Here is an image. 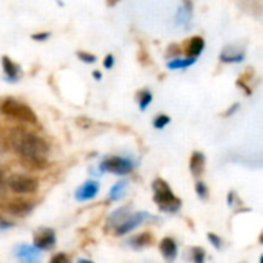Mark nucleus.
<instances>
[{
  "label": "nucleus",
  "mask_w": 263,
  "mask_h": 263,
  "mask_svg": "<svg viewBox=\"0 0 263 263\" xmlns=\"http://www.w3.org/2000/svg\"><path fill=\"white\" fill-rule=\"evenodd\" d=\"M125 188H126V182H125V180L117 182V183L111 188V191H109V199H111V200H120V199L123 197V194H125Z\"/></svg>",
  "instance_id": "6ab92c4d"
},
{
  "label": "nucleus",
  "mask_w": 263,
  "mask_h": 263,
  "mask_svg": "<svg viewBox=\"0 0 263 263\" xmlns=\"http://www.w3.org/2000/svg\"><path fill=\"white\" fill-rule=\"evenodd\" d=\"M160 251L163 257L168 260H174L177 257V245L171 237H166L160 242Z\"/></svg>",
  "instance_id": "2eb2a0df"
},
{
  "label": "nucleus",
  "mask_w": 263,
  "mask_h": 263,
  "mask_svg": "<svg viewBox=\"0 0 263 263\" xmlns=\"http://www.w3.org/2000/svg\"><path fill=\"white\" fill-rule=\"evenodd\" d=\"M31 210H32L31 202L23 200V199L11 200V202L6 205V211H8V213H11V214H14V216H20V217H23V216H26L28 213H31Z\"/></svg>",
  "instance_id": "9d476101"
},
{
  "label": "nucleus",
  "mask_w": 263,
  "mask_h": 263,
  "mask_svg": "<svg viewBox=\"0 0 263 263\" xmlns=\"http://www.w3.org/2000/svg\"><path fill=\"white\" fill-rule=\"evenodd\" d=\"M77 57L83 62V63H96L97 57L94 54H89V52H85V51H79L77 52Z\"/></svg>",
  "instance_id": "4be33fe9"
},
{
  "label": "nucleus",
  "mask_w": 263,
  "mask_h": 263,
  "mask_svg": "<svg viewBox=\"0 0 263 263\" xmlns=\"http://www.w3.org/2000/svg\"><path fill=\"white\" fill-rule=\"evenodd\" d=\"M17 257L25 263H37L40 259V253L35 247H29V245H20L17 248Z\"/></svg>",
  "instance_id": "9b49d317"
},
{
  "label": "nucleus",
  "mask_w": 263,
  "mask_h": 263,
  "mask_svg": "<svg viewBox=\"0 0 263 263\" xmlns=\"http://www.w3.org/2000/svg\"><path fill=\"white\" fill-rule=\"evenodd\" d=\"M208 239H210V242H211L216 248H220V247H222V242H220V239H219L217 236H214V234H208Z\"/></svg>",
  "instance_id": "cd10ccee"
},
{
  "label": "nucleus",
  "mask_w": 263,
  "mask_h": 263,
  "mask_svg": "<svg viewBox=\"0 0 263 263\" xmlns=\"http://www.w3.org/2000/svg\"><path fill=\"white\" fill-rule=\"evenodd\" d=\"M51 37V32H37V34H32L31 35V39L32 40H35V42H45V40H48Z\"/></svg>",
  "instance_id": "393cba45"
},
{
  "label": "nucleus",
  "mask_w": 263,
  "mask_h": 263,
  "mask_svg": "<svg viewBox=\"0 0 263 263\" xmlns=\"http://www.w3.org/2000/svg\"><path fill=\"white\" fill-rule=\"evenodd\" d=\"M92 76H94V79H96V80H100V79H102V74H100L99 71H94V72H92Z\"/></svg>",
  "instance_id": "c756f323"
},
{
  "label": "nucleus",
  "mask_w": 263,
  "mask_h": 263,
  "mask_svg": "<svg viewBox=\"0 0 263 263\" xmlns=\"http://www.w3.org/2000/svg\"><path fill=\"white\" fill-rule=\"evenodd\" d=\"M239 108H240V105H239V103H234V105H233V106H231V108L228 109V112H227L225 116H233V114H234V112H236V111H237Z\"/></svg>",
  "instance_id": "c85d7f7f"
},
{
  "label": "nucleus",
  "mask_w": 263,
  "mask_h": 263,
  "mask_svg": "<svg viewBox=\"0 0 263 263\" xmlns=\"http://www.w3.org/2000/svg\"><path fill=\"white\" fill-rule=\"evenodd\" d=\"M0 112L22 123H37V116L34 114V111L28 105L14 99L3 100L0 103Z\"/></svg>",
  "instance_id": "7ed1b4c3"
},
{
  "label": "nucleus",
  "mask_w": 263,
  "mask_h": 263,
  "mask_svg": "<svg viewBox=\"0 0 263 263\" xmlns=\"http://www.w3.org/2000/svg\"><path fill=\"white\" fill-rule=\"evenodd\" d=\"M151 240H153V237H151V234L149 233H142V234H139V236H136V237H133L131 240H129V243H131V247H134V248H143V247H148L149 243H151Z\"/></svg>",
  "instance_id": "a211bd4d"
},
{
  "label": "nucleus",
  "mask_w": 263,
  "mask_h": 263,
  "mask_svg": "<svg viewBox=\"0 0 263 263\" xmlns=\"http://www.w3.org/2000/svg\"><path fill=\"white\" fill-rule=\"evenodd\" d=\"M119 2H120V0H108V5H109V6H114V5L119 3Z\"/></svg>",
  "instance_id": "2f4dec72"
},
{
  "label": "nucleus",
  "mask_w": 263,
  "mask_h": 263,
  "mask_svg": "<svg viewBox=\"0 0 263 263\" xmlns=\"http://www.w3.org/2000/svg\"><path fill=\"white\" fill-rule=\"evenodd\" d=\"M2 68H3V72H5V79L8 82H17L20 79V76H22L20 66L6 55L2 57Z\"/></svg>",
  "instance_id": "6e6552de"
},
{
  "label": "nucleus",
  "mask_w": 263,
  "mask_h": 263,
  "mask_svg": "<svg viewBox=\"0 0 263 263\" xmlns=\"http://www.w3.org/2000/svg\"><path fill=\"white\" fill-rule=\"evenodd\" d=\"M3 180H5V174H3V170L0 168V185L3 183Z\"/></svg>",
  "instance_id": "7c9ffc66"
},
{
  "label": "nucleus",
  "mask_w": 263,
  "mask_h": 263,
  "mask_svg": "<svg viewBox=\"0 0 263 263\" xmlns=\"http://www.w3.org/2000/svg\"><path fill=\"white\" fill-rule=\"evenodd\" d=\"M193 260L194 263L205 262V251L202 248H193Z\"/></svg>",
  "instance_id": "b1692460"
},
{
  "label": "nucleus",
  "mask_w": 263,
  "mask_h": 263,
  "mask_svg": "<svg viewBox=\"0 0 263 263\" xmlns=\"http://www.w3.org/2000/svg\"><path fill=\"white\" fill-rule=\"evenodd\" d=\"M77 263H94V262H91V260H88V259H80Z\"/></svg>",
  "instance_id": "473e14b6"
},
{
  "label": "nucleus",
  "mask_w": 263,
  "mask_h": 263,
  "mask_svg": "<svg viewBox=\"0 0 263 263\" xmlns=\"http://www.w3.org/2000/svg\"><path fill=\"white\" fill-rule=\"evenodd\" d=\"M137 100H139V108H140V111H145V109L153 103V94H151V91H148V89L140 91Z\"/></svg>",
  "instance_id": "aec40b11"
},
{
  "label": "nucleus",
  "mask_w": 263,
  "mask_h": 263,
  "mask_svg": "<svg viewBox=\"0 0 263 263\" xmlns=\"http://www.w3.org/2000/svg\"><path fill=\"white\" fill-rule=\"evenodd\" d=\"M99 183L96 182V180H89V182H86V183H83L79 190H77V193H76V199L77 200H91V199H94L96 196H97V193H99Z\"/></svg>",
  "instance_id": "1a4fd4ad"
},
{
  "label": "nucleus",
  "mask_w": 263,
  "mask_h": 263,
  "mask_svg": "<svg viewBox=\"0 0 263 263\" xmlns=\"http://www.w3.org/2000/svg\"><path fill=\"white\" fill-rule=\"evenodd\" d=\"M203 49H205V40H203V37L196 35V37H193V39L190 40V43H188L186 55H188V57L197 59V57L203 52Z\"/></svg>",
  "instance_id": "4468645a"
},
{
  "label": "nucleus",
  "mask_w": 263,
  "mask_h": 263,
  "mask_svg": "<svg viewBox=\"0 0 263 263\" xmlns=\"http://www.w3.org/2000/svg\"><path fill=\"white\" fill-rule=\"evenodd\" d=\"M100 170L102 171H108L117 176H126L134 170V163L133 160L126 159V157H108L100 163Z\"/></svg>",
  "instance_id": "39448f33"
},
{
  "label": "nucleus",
  "mask_w": 263,
  "mask_h": 263,
  "mask_svg": "<svg viewBox=\"0 0 263 263\" xmlns=\"http://www.w3.org/2000/svg\"><path fill=\"white\" fill-rule=\"evenodd\" d=\"M49 263H69V259H68V256L66 254H63V253H60V254H55Z\"/></svg>",
  "instance_id": "a878e982"
},
{
  "label": "nucleus",
  "mask_w": 263,
  "mask_h": 263,
  "mask_svg": "<svg viewBox=\"0 0 263 263\" xmlns=\"http://www.w3.org/2000/svg\"><path fill=\"white\" fill-rule=\"evenodd\" d=\"M153 190H154V200L162 211L176 213L180 208V200L174 196L173 190L165 180L156 179L153 182Z\"/></svg>",
  "instance_id": "f03ea898"
},
{
  "label": "nucleus",
  "mask_w": 263,
  "mask_h": 263,
  "mask_svg": "<svg viewBox=\"0 0 263 263\" xmlns=\"http://www.w3.org/2000/svg\"><path fill=\"white\" fill-rule=\"evenodd\" d=\"M114 63H116V59H114L112 54H108V55L105 57V60H103V66H105L106 69H111V68L114 66Z\"/></svg>",
  "instance_id": "bb28decb"
},
{
  "label": "nucleus",
  "mask_w": 263,
  "mask_h": 263,
  "mask_svg": "<svg viewBox=\"0 0 263 263\" xmlns=\"http://www.w3.org/2000/svg\"><path fill=\"white\" fill-rule=\"evenodd\" d=\"M128 216H129L128 208H120V210L114 211V213L109 216L108 225H109V227H112V228H117L119 225H122V223L126 220V217H128Z\"/></svg>",
  "instance_id": "f3484780"
},
{
  "label": "nucleus",
  "mask_w": 263,
  "mask_h": 263,
  "mask_svg": "<svg viewBox=\"0 0 263 263\" xmlns=\"http://www.w3.org/2000/svg\"><path fill=\"white\" fill-rule=\"evenodd\" d=\"M9 145L29 165L43 166L49 153L48 143L34 133L15 128L9 134Z\"/></svg>",
  "instance_id": "f257e3e1"
},
{
  "label": "nucleus",
  "mask_w": 263,
  "mask_h": 263,
  "mask_svg": "<svg viewBox=\"0 0 263 263\" xmlns=\"http://www.w3.org/2000/svg\"><path fill=\"white\" fill-rule=\"evenodd\" d=\"M190 170L193 173L194 177H199L203 174L205 171V156L203 153H199V151H194L191 159H190Z\"/></svg>",
  "instance_id": "ddd939ff"
},
{
  "label": "nucleus",
  "mask_w": 263,
  "mask_h": 263,
  "mask_svg": "<svg viewBox=\"0 0 263 263\" xmlns=\"http://www.w3.org/2000/svg\"><path fill=\"white\" fill-rule=\"evenodd\" d=\"M54 243H55V234L51 230H43L39 236H35L37 250H49Z\"/></svg>",
  "instance_id": "f8f14e48"
},
{
  "label": "nucleus",
  "mask_w": 263,
  "mask_h": 263,
  "mask_svg": "<svg viewBox=\"0 0 263 263\" xmlns=\"http://www.w3.org/2000/svg\"><path fill=\"white\" fill-rule=\"evenodd\" d=\"M8 186L12 193L15 194H32L37 191L39 188V182L37 179L31 177V176H25V174H15L12 177H9L8 180Z\"/></svg>",
  "instance_id": "20e7f679"
},
{
  "label": "nucleus",
  "mask_w": 263,
  "mask_h": 263,
  "mask_svg": "<svg viewBox=\"0 0 263 263\" xmlns=\"http://www.w3.org/2000/svg\"><path fill=\"white\" fill-rule=\"evenodd\" d=\"M196 60H197V59H194V57L173 59V60H170V62L166 63V68H168V69H173V71H176V69H185V68H188V66H193V65L196 63Z\"/></svg>",
  "instance_id": "dca6fc26"
},
{
  "label": "nucleus",
  "mask_w": 263,
  "mask_h": 263,
  "mask_svg": "<svg viewBox=\"0 0 263 263\" xmlns=\"http://www.w3.org/2000/svg\"><path fill=\"white\" fill-rule=\"evenodd\" d=\"M196 191H197V196L200 199H203V200L208 199V188H206V185L203 182H197L196 183Z\"/></svg>",
  "instance_id": "5701e85b"
},
{
  "label": "nucleus",
  "mask_w": 263,
  "mask_h": 263,
  "mask_svg": "<svg viewBox=\"0 0 263 263\" xmlns=\"http://www.w3.org/2000/svg\"><path fill=\"white\" fill-rule=\"evenodd\" d=\"M170 122H171L170 116H166V114H159V116L153 120V125H154V128H157V129H163Z\"/></svg>",
  "instance_id": "412c9836"
},
{
  "label": "nucleus",
  "mask_w": 263,
  "mask_h": 263,
  "mask_svg": "<svg viewBox=\"0 0 263 263\" xmlns=\"http://www.w3.org/2000/svg\"><path fill=\"white\" fill-rule=\"evenodd\" d=\"M219 59L223 63H240L245 59V49L239 45H228L222 49Z\"/></svg>",
  "instance_id": "0eeeda50"
},
{
  "label": "nucleus",
  "mask_w": 263,
  "mask_h": 263,
  "mask_svg": "<svg viewBox=\"0 0 263 263\" xmlns=\"http://www.w3.org/2000/svg\"><path fill=\"white\" fill-rule=\"evenodd\" d=\"M148 217H149V214H148V213L129 214V216L126 217V220H125L122 225H119V227L116 228V234H117V236H123V234H126V233L133 231L134 228H137L139 225H142Z\"/></svg>",
  "instance_id": "423d86ee"
}]
</instances>
